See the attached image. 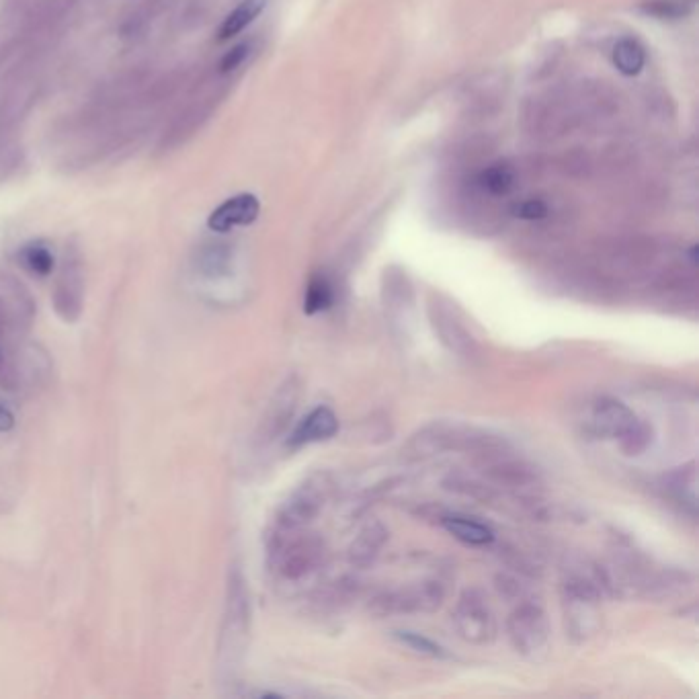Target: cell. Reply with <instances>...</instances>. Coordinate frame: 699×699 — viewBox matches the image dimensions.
<instances>
[{
	"mask_svg": "<svg viewBox=\"0 0 699 699\" xmlns=\"http://www.w3.org/2000/svg\"><path fill=\"white\" fill-rule=\"evenodd\" d=\"M13 333H21V326L7 300L0 296V339H7Z\"/></svg>",
	"mask_w": 699,
	"mask_h": 699,
	"instance_id": "484cf974",
	"label": "cell"
},
{
	"mask_svg": "<svg viewBox=\"0 0 699 699\" xmlns=\"http://www.w3.org/2000/svg\"><path fill=\"white\" fill-rule=\"evenodd\" d=\"M562 605L566 630L574 642H585L601 626V587L579 572L562 581Z\"/></svg>",
	"mask_w": 699,
	"mask_h": 699,
	"instance_id": "7a4b0ae2",
	"label": "cell"
},
{
	"mask_svg": "<svg viewBox=\"0 0 699 699\" xmlns=\"http://www.w3.org/2000/svg\"><path fill=\"white\" fill-rule=\"evenodd\" d=\"M441 523L451 536L468 546H488L492 540H495V533H492L488 525L474 521L470 517L449 515V517H443Z\"/></svg>",
	"mask_w": 699,
	"mask_h": 699,
	"instance_id": "5bb4252c",
	"label": "cell"
},
{
	"mask_svg": "<svg viewBox=\"0 0 699 699\" xmlns=\"http://www.w3.org/2000/svg\"><path fill=\"white\" fill-rule=\"evenodd\" d=\"M486 472L495 482L511 486V488H523V486H529L538 480V474L533 472V468L525 466L523 462H515V460L492 462Z\"/></svg>",
	"mask_w": 699,
	"mask_h": 699,
	"instance_id": "2e32d148",
	"label": "cell"
},
{
	"mask_svg": "<svg viewBox=\"0 0 699 699\" xmlns=\"http://www.w3.org/2000/svg\"><path fill=\"white\" fill-rule=\"evenodd\" d=\"M478 185L488 195H495V197L507 195L515 187V171L507 167V164H492V167L484 169L478 175Z\"/></svg>",
	"mask_w": 699,
	"mask_h": 699,
	"instance_id": "44dd1931",
	"label": "cell"
},
{
	"mask_svg": "<svg viewBox=\"0 0 699 699\" xmlns=\"http://www.w3.org/2000/svg\"><path fill=\"white\" fill-rule=\"evenodd\" d=\"M230 261H232V255H230L228 246L212 242V244L201 246L197 257H195V267L203 277L216 279V277H222L228 273Z\"/></svg>",
	"mask_w": 699,
	"mask_h": 699,
	"instance_id": "e0dca14e",
	"label": "cell"
},
{
	"mask_svg": "<svg viewBox=\"0 0 699 699\" xmlns=\"http://www.w3.org/2000/svg\"><path fill=\"white\" fill-rule=\"evenodd\" d=\"M52 304L58 318L66 324H74L82 308H85V275H82V261L76 249H68L56 277Z\"/></svg>",
	"mask_w": 699,
	"mask_h": 699,
	"instance_id": "52a82bcc",
	"label": "cell"
},
{
	"mask_svg": "<svg viewBox=\"0 0 699 699\" xmlns=\"http://www.w3.org/2000/svg\"><path fill=\"white\" fill-rule=\"evenodd\" d=\"M271 568L283 583H300L322 566L324 546L314 536L298 531H275L269 546Z\"/></svg>",
	"mask_w": 699,
	"mask_h": 699,
	"instance_id": "6da1fadb",
	"label": "cell"
},
{
	"mask_svg": "<svg viewBox=\"0 0 699 699\" xmlns=\"http://www.w3.org/2000/svg\"><path fill=\"white\" fill-rule=\"evenodd\" d=\"M339 431V419L328 406H316L290 435V445L300 447L308 443H320L335 437Z\"/></svg>",
	"mask_w": 699,
	"mask_h": 699,
	"instance_id": "7c38bea8",
	"label": "cell"
},
{
	"mask_svg": "<svg viewBox=\"0 0 699 699\" xmlns=\"http://www.w3.org/2000/svg\"><path fill=\"white\" fill-rule=\"evenodd\" d=\"M511 646L529 661H538L550 648V622L536 603H521L507 620Z\"/></svg>",
	"mask_w": 699,
	"mask_h": 699,
	"instance_id": "5b68a950",
	"label": "cell"
},
{
	"mask_svg": "<svg viewBox=\"0 0 699 699\" xmlns=\"http://www.w3.org/2000/svg\"><path fill=\"white\" fill-rule=\"evenodd\" d=\"M435 328L439 331L441 335V341L451 349V351H458L462 355H468L470 353V347H472V337L464 331V326L451 316V314H437L435 318Z\"/></svg>",
	"mask_w": 699,
	"mask_h": 699,
	"instance_id": "ffe728a7",
	"label": "cell"
},
{
	"mask_svg": "<svg viewBox=\"0 0 699 699\" xmlns=\"http://www.w3.org/2000/svg\"><path fill=\"white\" fill-rule=\"evenodd\" d=\"M591 425L601 437L620 439L628 454H640L650 443L648 427L634 415V410L615 398H601L595 402Z\"/></svg>",
	"mask_w": 699,
	"mask_h": 699,
	"instance_id": "277c9868",
	"label": "cell"
},
{
	"mask_svg": "<svg viewBox=\"0 0 699 699\" xmlns=\"http://www.w3.org/2000/svg\"><path fill=\"white\" fill-rule=\"evenodd\" d=\"M515 216L521 220H544L548 216V205L542 199H527L517 205Z\"/></svg>",
	"mask_w": 699,
	"mask_h": 699,
	"instance_id": "d4e9b609",
	"label": "cell"
},
{
	"mask_svg": "<svg viewBox=\"0 0 699 699\" xmlns=\"http://www.w3.org/2000/svg\"><path fill=\"white\" fill-rule=\"evenodd\" d=\"M695 0H646L642 11L659 19H683L693 11Z\"/></svg>",
	"mask_w": 699,
	"mask_h": 699,
	"instance_id": "603a6c76",
	"label": "cell"
},
{
	"mask_svg": "<svg viewBox=\"0 0 699 699\" xmlns=\"http://www.w3.org/2000/svg\"><path fill=\"white\" fill-rule=\"evenodd\" d=\"M454 626L462 640L476 646L492 642L497 634L495 615H492L486 597L476 589L464 591L458 599L454 609Z\"/></svg>",
	"mask_w": 699,
	"mask_h": 699,
	"instance_id": "8992f818",
	"label": "cell"
},
{
	"mask_svg": "<svg viewBox=\"0 0 699 699\" xmlns=\"http://www.w3.org/2000/svg\"><path fill=\"white\" fill-rule=\"evenodd\" d=\"M335 296H333V287L324 277H314L306 290V298H304V312L306 314H318L331 308Z\"/></svg>",
	"mask_w": 699,
	"mask_h": 699,
	"instance_id": "7402d4cb",
	"label": "cell"
},
{
	"mask_svg": "<svg viewBox=\"0 0 699 699\" xmlns=\"http://www.w3.org/2000/svg\"><path fill=\"white\" fill-rule=\"evenodd\" d=\"M396 638L406 644L408 648H413L415 652L423 654V656H431V659H445L447 652L435 644L433 640L421 636V634H415V632H396Z\"/></svg>",
	"mask_w": 699,
	"mask_h": 699,
	"instance_id": "cb8c5ba5",
	"label": "cell"
},
{
	"mask_svg": "<svg viewBox=\"0 0 699 699\" xmlns=\"http://www.w3.org/2000/svg\"><path fill=\"white\" fill-rule=\"evenodd\" d=\"M298 382L292 378V380H287L279 390L277 394L273 396L269 408H267V413L263 417V423H261V429H259V439L269 443L273 439H277L279 433L285 431L287 423H290V419L294 417V410H296V402H298Z\"/></svg>",
	"mask_w": 699,
	"mask_h": 699,
	"instance_id": "8fae6325",
	"label": "cell"
},
{
	"mask_svg": "<svg viewBox=\"0 0 699 699\" xmlns=\"http://www.w3.org/2000/svg\"><path fill=\"white\" fill-rule=\"evenodd\" d=\"M19 263L29 273L39 275V277H48L56 267L54 253L50 249V244L44 240H33L29 244H25L23 249L19 251Z\"/></svg>",
	"mask_w": 699,
	"mask_h": 699,
	"instance_id": "ac0fdd59",
	"label": "cell"
},
{
	"mask_svg": "<svg viewBox=\"0 0 699 699\" xmlns=\"http://www.w3.org/2000/svg\"><path fill=\"white\" fill-rule=\"evenodd\" d=\"M445 589L437 581H423L396 591H388L374 601V611L380 615L394 613H431L441 607Z\"/></svg>",
	"mask_w": 699,
	"mask_h": 699,
	"instance_id": "ba28073f",
	"label": "cell"
},
{
	"mask_svg": "<svg viewBox=\"0 0 699 699\" xmlns=\"http://www.w3.org/2000/svg\"><path fill=\"white\" fill-rule=\"evenodd\" d=\"M251 56V46L249 44H240L236 48H232L220 62V70L222 72H232L236 68H240L246 60Z\"/></svg>",
	"mask_w": 699,
	"mask_h": 699,
	"instance_id": "4316f807",
	"label": "cell"
},
{
	"mask_svg": "<svg viewBox=\"0 0 699 699\" xmlns=\"http://www.w3.org/2000/svg\"><path fill=\"white\" fill-rule=\"evenodd\" d=\"M388 542V529L382 523H369L359 531L349 548V562L357 568H367L380 556L384 544Z\"/></svg>",
	"mask_w": 699,
	"mask_h": 699,
	"instance_id": "4fadbf2b",
	"label": "cell"
},
{
	"mask_svg": "<svg viewBox=\"0 0 699 699\" xmlns=\"http://www.w3.org/2000/svg\"><path fill=\"white\" fill-rule=\"evenodd\" d=\"M324 505V492L318 484H304L287 499L275 517V531H300L316 519Z\"/></svg>",
	"mask_w": 699,
	"mask_h": 699,
	"instance_id": "9c48e42d",
	"label": "cell"
},
{
	"mask_svg": "<svg viewBox=\"0 0 699 699\" xmlns=\"http://www.w3.org/2000/svg\"><path fill=\"white\" fill-rule=\"evenodd\" d=\"M267 7V0H242V3L222 21L218 29V39L226 41L242 33Z\"/></svg>",
	"mask_w": 699,
	"mask_h": 699,
	"instance_id": "9a60e30c",
	"label": "cell"
},
{
	"mask_svg": "<svg viewBox=\"0 0 699 699\" xmlns=\"http://www.w3.org/2000/svg\"><path fill=\"white\" fill-rule=\"evenodd\" d=\"M251 628V603L249 591L240 570L230 572L224 626L220 636V663L224 669H234L246 648Z\"/></svg>",
	"mask_w": 699,
	"mask_h": 699,
	"instance_id": "3957f363",
	"label": "cell"
},
{
	"mask_svg": "<svg viewBox=\"0 0 699 699\" xmlns=\"http://www.w3.org/2000/svg\"><path fill=\"white\" fill-rule=\"evenodd\" d=\"M259 214H261L259 197L253 193H240L218 205L208 218V228L212 232L224 234L240 226H251L259 218Z\"/></svg>",
	"mask_w": 699,
	"mask_h": 699,
	"instance_id": "30bf717a",
	"label": "cell"
},
{
	"mask_svg": "<svg viewBox=\"0 0 699 699\" xmlns=\"http://www.w3.org/2000/svg\"><path fill=\"white\" fill-rule=\"evenodd\" d=\"M613 64L622 74L626 76H636L642 72L646 64V54L644 48L638 44L636 39H620L613 48Z\"/></svg>",
	"mask_w": 699,
	"mask_h": 699,
	"instance_id": "d6986e66",
	"label": "cell"
},
{
	"mask_svg": "<svg viewBox=\"0 0 699 699\" xmlns=\"http://www.w3.org/2000/svg\"><path fill=\"white\" fill-rule=\"evenodd\" d=\"M15 427V415H13V410L0 402V433H7Z\"/></svg>",
	"mask_w": 699,
	"mask_h": 699,
	"instance_id": "83f0119b",
	"label": "cell"
}]
</instances>
